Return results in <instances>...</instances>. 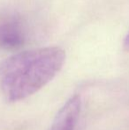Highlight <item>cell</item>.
Wrapping results in <instances>:
<instances>
[{
  "label": "cell",
  "instance_id": "1",
  "mask_svg": "<svg viewBox=\"0 0 129 130\" xmlns=\"http://www.w3.org/2000/svg\"><path fill=\"white\" fill-rule=\"evenodd\" d=\"M65 52L59 47H45L17 53L0 64V89L9 102L32 96L62 69Z\"/></svg>",
  "mask_w": 129,
  "mask_h": 130
},
{
  "label": "cell",
  "instance_id": "4",
  "mask_svg": "<svg viewBox=\"0 0 129 130\" xmlns=\"http://www.w3.org/2000/svg\"><path fill=\"white\" fill-rule=\"evenodd\" d=\"M124 49L126 52H129V33L124 40Z\"/></svg>",
  "mask_w": 129,
  "mask_h": 130
},
{
  "label": "cell",
  "instance_id": "2",
  "mask_svg": "<svg viewBox=\"0 0 129 130\" xmlns=\"http://www.w3.org/2000/svg\"><path fill=\"white\" fill-rule=\"evenodd\" d=\"M81 110L79 95L71 96L56 115L50 130H74L77 126Z\"/></svg>",
  "mask_w": 129,
  "mask_h": 130
},
{
  "label": "cell",
  "instance_id": "3",
  "mask_svg": "<svg viewBox=\"0 0 129 130\" xmlns=\"http://www.w3.org/2000/svg\"><path fill=\"white\" fill-rule=\"evenodd\" d=\"M25 40V28L19 20L12 18L0 22V47L17 49L24 44Z\"/></svg>",
  "mask_w": 129,
  "mask_h": 130
}]
</instances>
